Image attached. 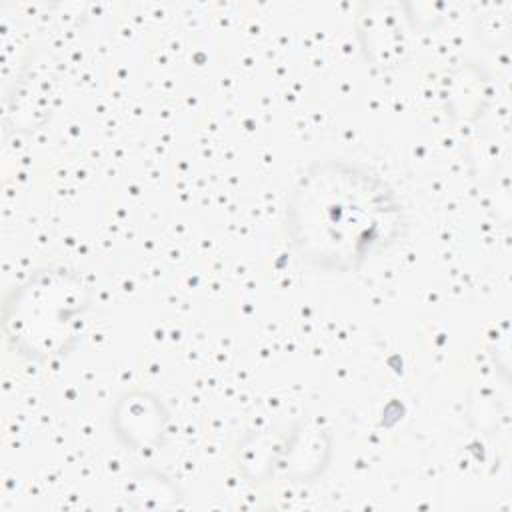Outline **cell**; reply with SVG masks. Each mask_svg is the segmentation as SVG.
<instances>
[{
    "label": "cell",
    "mask_w": 512,
    "mask_h": 512,
    "mask_svg": "<svg viewBox=\"0 0 512 512\" xmlns=\"http://www.w3.org/2000/svg\"><path fill=\"white\" fill-rule=\"evenodd\" d=\"M282 222L302 264L350 274L406 236L408 212L398 190L374 166L334 156L298 172L286 194Z\"/></svg>",
    "instance_id": "obj_1"
}]
</instances>
